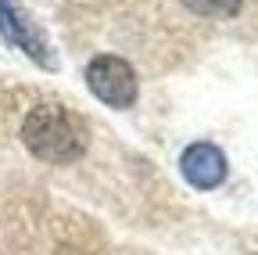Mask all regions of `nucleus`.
I'll return each mask as SVG.
<instances>
[{
	"instance_id": "1",
	"label": "nucleus",
	"mask_w": 258,
	"mask_h": 255,
	"mask_svg": "<svg viewBox=\"0 0 258 255\" xmlns=\"http://www.w3.org/2000/svg\"><path fill=\"white\" fill-rule=\"evenodd\" d=\"M22 144L47 166H69L86 155V126L64 105H36L22 122Z\"/></svg>"
},
{
	"instance_id": "2",
	"label": "nucleus",
	"mask_w": 258,
	"mask_h": 255,
	"mask_svg": "<svg viewBox=\"0 0 258 255\" xmlns=\"http://www.w3.org/2000/svg\"><path fill=\"white\" fill-rule=\"evenodd\" d=\"M86 86H90V93L101 105L118 108V112L133 108L137 97H140L137 69L129 65L125 58H118V54H97L86 65Z\"/></svg>"
},
{
	"instance_id": "3",
	"label": "nucleus",
	"mask_w": 258,
	"mask_h": 255,
	"mask_svg": "<svg viewBox=\"0 0 258 255\" xmlns=\"http://www.w3.org/2000/svg\"><path fill=\"white\" fill-rule=\"evenodd\" d=\"M0 36H4L11 47H18L22 54H29L36 65H54V58H50V47L43 40V33L36 25H32L11 0H0Z\"/></svg>"
},
{
	"instance_id": "4",
	"label": "nucleus",
	"mask_w": 258,
	"mask_h": 255,
	"mask_svg": "<svg viewBox=\"0 0 258 255\" xmlns=\"http://www.w3.org/2000/svg\"><path fill=\"white\" fill-rule=\"evenodd\" d=\"M179 173L190 187H198V190H212L226 180V155L208 144V140H198V144H190L183 155H179Z\"/></svg>"
},
{
	"instance_id": "5",
	"label": "nucleus",
	"mask_w": 258,
	"mask_h": 255,
	"mask_svg": "<svg viewBox=\"0 0 258 255\" xmlns=\"http://www.w3.org/2000/svg\"><path fill=\"white\" fill-rule=\"evenodd\" d=\"M244 0H183V8L201 18H233Z\"/></svg>"
}]
</instances>
